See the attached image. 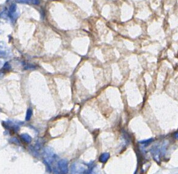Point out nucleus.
<instances>
[{
	"instance_id": "nucleus-1",
	"label": "nucleus",
	"mask_w": 178,
	"mask_h": 174,
	"mask_svg": "<svg viewBox=\"0 0 178 174\" xmlns=\"http://www.w3.org/2000/svg\"><path fill=\"white\" fill-rule=\"evenodd\" d=\"M8 15L12 20H15L18 15L17 14V6L15 4H12L9 8Z\"/></svg>"
},
{
	"instance_id": "nucleus-3",
	"label": "nucleus",
	"mask_w": 178,
	"mask_h": 174,
	"mask_svg": "<svg viewBox=\"0 0 178 174\" xmlns=\"http://www.w3.org/2000/svg\"><path fill=\"white\" fill-rule=\"evenodd\" d=\"M18 3H26L29 4H39V0H16Z\"/></svg>"
},
{
	"instance_id": "nucleus-7",
	"label": "nucleus",
	"mask_w": 178,
	"mask_h": 174,
	"mask_svg": "<svg viewBox=\"0 0 178 174\" xmlns=\"http://www.w3.org/2000/svg\"><path fill=\"white\" fill-rule=\"evenodd\" d=\"M32 115V112L31 110V109H29L27 111V114H26V121H29V120L31 119V116Z\"/></svg>"
},
{
	"instance_id": "nucleus-8",
	"label": "nucleus",
	"mask_w": 178,
	"mask_h": 174,
	"mask_svg": "<svg viewBox=\"0 0 178 174\" xmlns=\"http://www.w3.org/2000/svg\"><path fill=\"white\" fill-rule=\"evenodd\" d=\"M152 140H153V139H150V140H147L141 141L140 142L142 143V144H148V143L152 142Z\"/></svg>"
},
{
	"instance_id": "nucleus-4",
	"label": "nucleus",
	"mask_w": 178,
	"mask_h": 174,
	"mask_svg": "<svg viewBox=\"0 0 178 174\" xmlns=\"http://www.w3.org/2000/svg\"><path fill=\"white\" fill-rule=\"evenodd\" d=\"M67 163L66 161L62 160L58 163V167L61 169V170H65L66 172H67Z\"/></svg>"
},
{
	"instance_id": "nucleus-9",
	"label": "nucleus",
	"mask_w": 178,
	"mask_h": 174,
	"mask_svg": "<svg viewBox=\"0 0 178 174\" xmlns=\"http://www.w3.org/2000/svg\"><path fill=\"white\" fill-rule=\"evenodd\" d=\"M174 137L178 140V133H176V134L174 135Z\"/></svg>"
},
{
	"instance_id": "nucleus-5",
	"label": "nucleus",
	"mask_w": 178,
	"mask_h": 174,
	"mask_svg": "<svg viewBox=\"0 0 178 174\" xmlns=\"http://www.w3.org/2000/svg\"><path fill=\"white\" fill-rule=\"evenodd\" d=\"M109 158H110V154L108 153H104L100 157L99 160L102 163H105L109 159Z\"/></svg>"
},
{
	"instance_id": "nucleus-2",
	"label": "nucleus",
	"mask_w": 178,
	"mask_h": 174,
	"mask_svg": "<svg viewBox=\"0 0 178 174\" xmlns=\"http://www.w3.org/2000/svg\"><path fill=\"white\" fill-rule=\"evenodd\" d=\"M151 154L154 158V159L156 161H159L160 160V157H161V150L159 148H153V149H151Z\"/></svg>"
},
{
	"instance_id": "nucleus-6",
	"label": "nucleus",
	"mask_w": 178,
	"mask_h": 174,
	"mask_svg": "<svg viewBox=\"0 0 178 174\" xmlns=\"http://www.w3.org/2000/svg\"><path fill=\"white\" fill-rule=\"evenodd\" d=\"M21 138H22V140L26 143H29V142H31V138L29 137L28 135H26V134L22 135Z\"/></svg>"
}]
</instances>
